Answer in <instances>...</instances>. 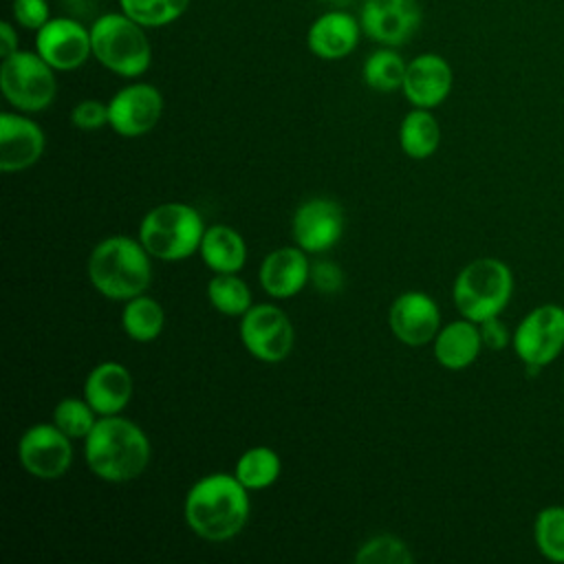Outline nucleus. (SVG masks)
I'll use <instances>...</instances> for the list:
<instances>
[{"label": "nucleus", "mask_w": 564, "mask_h": 564, "mask_svg": "<svg viewBox=\"0 0 564 564\" xmlns=\"http://www.w3.org/2000/svg\"><path fill=\"white\" fill-rule=\"evenodd\" d=\"M308 253L293 247H278L264 256L258 269V282L262 291L275 300L297 295L311 282Z\"/></svg>", "instance_id": "nucleus-18"}, {"label": "nucleus", "mask_w": 564, "mask_h": 564, "mask_svg": "<svg viewBox=\"0 0 564 564\" xmlns=\"http://www.w3.org/2000/svg\"><path fill=\"white\" fill-rule=\"evenodd\" d=\"M282 471V460L275 449L256 445L242 452L236 460L234 476L249 489V491H260L271 487Z\"/></svg>", "instance_id": "nucleus-25"}, {"label": "nucleus", "mask_w": 564, "mask_h": 564, "mask_svg": "<svg viewBox=\"0 0 564 564\" xmlns=\"http://www.w3.org/2000/svg\"><path fill=\"white\" fill-rule=\"evenodd\" d=\"M344 209L333 198H308L291 218L293 242L306 253H324L335 247L344 234Z\"/></svg>", "instance_id": "nucleus-13"}, {"label": "nucleus", "mask_w": 564, "mask_h": 564, "mask_svg": "<svg viewBox=\"0 0 564 564\" xmlns=\"http://www.w3.org/2000/svg\"><path fill=\"white\" fill-rule=\"evenodd\" d=\"M245 350L264 364L286 359L295 344V330L289 315L275 304H253L238 324Z\"/></svg>", "instance_id": "nucleus-9"}, {"label": "nucleus", "mask_w": 564, "mask_h": 564, "mask_svg": "<svg viewBox=\"0 0 564 564\" xmlns=\"http://www.w3.org/2000/svg\"><path fill=\"white\" fill-rule=\"evenodd\" d=\"M423 20L419 0H364L359 24L364 35L381 46H401L412 40Z\"/></svg>", "instance_id": "nucleus-12"}, {"label": "nucleus", "mask_w": 564, "mask_h": 564, "mask_svg": "<svg viewBox=\"0 0 564 564\" xmlns=\"http://www.w3.org/2000/svg\"><path fill=\"white\" fill-rule=\"evenodd\" d=\"M311 284L319 293H337L344 286V271L337 262L330 260H319L311 264Z\"/></svg>", "instance_id": "nucleus-34"}, {"label": "nucleus", "mask_w": 564, "mask_h": 564, "mask_svg": "<svg viewBox=\"0 0 564 564\" xmlns=\"http://www.w3.org/2000/svg\"><path fill=\"white\" fill-rule=\"evenodd\" d=\"M189 2L192 0H119V7L141 26L156 29L178 20L187 11Z\"/></svg>", "instance_id": "nucleus-29"}, {"label": "nucleus", "mask_w": 564, "mask_h": 564, "mask_svg": "<svg viewBox=\"0 0 564 564\" xmlns=\"http://www.w3.org/2000/svg\"><path fill=\"white\" fill-rule=\"evenodd\" d=\"M399 145L410 159H427L441 145L438 119L427 108H412L399 126Z\"/></svg>", "instance_id": "nucleus-23"}, {"label": "nucleus", "mask_w": 564, "mask_h": 564, "mask_svg": "<svg viewBox=\"0 0 564 564\" xmlns=\"http://www.w3.org/2000/svg\"><path fill=\"white\" fill-rule=\"evenodd\" d=\"M405 68V59L392 46H381L364 59L361 77L366 86L377 93H394L403 86Z\"/></svg>", "instance_id": "nucleus-26"}, {"label": "nucleus", "mask_w": 564, "mask_h": 564, "mask_svg": "<svg viewBox=\"0 0 564 564\" xmlns=\"http://www.w3.org/2000/svg\"><path fill=\"white\" fill-rule=\"evenodd\" d=\"M205 229L203 216L192 205L161 203L141 218L139 240L152 258L178 262L200 249Z\"/></svg>", "instance_id": "nucleus-5"}, {"label": "nucleus", "mask_w": 564, "mask_h": 564, "mask_svg": "<svg viewBox=\"0 0 564 564\" xmlns=\"http://www.w3.org/2000/svg\"><path fill=\"white\" fill-rule=\"evenodd\" d=\"M15 51H20L18 48V31L11 22L4 20V22H0V55L4 59L9 55H13Z\"/></svg>", "instance_id": "nucleus-36"}, {"label": "nucleus", "mask_w": 564, "mask_h": 564, "mask_svg": "<svg viewBox=\"0 0 564 564\" xmlns=\"http://www.w3.org/2000/svg\"><path fill=\"white\" fill-rule=\"evenodd\" d=\"M46 137L44 130L29 119L26 115L18 112H2L0 115V170L22 172L35 165L44 154Z\"/></svg>", "instance_id": "nucleus-16"}, {"label": "nucleus", "mask_w": 564, "mask_h": 564, "mask_svg": "<svg viewBox=\"0 0 564 564\" xmlns=\"http://www.w3.org/2000/svg\"><path fill=\"white\" fill-rule=\"evenodd\" d=\"M357 564H412L414 555L410 546L390 533L368 538L355 553Z\"/></svg>", "instance_id": "nucleus-30"}, {"label": "nucleus", "mask_w": 564, "mask_h": 564, "mask_svg": "<svg viewBox=\"0 0 564 564\" xmlns=\"http://www.w3.org/2000/svg\"><path fill=\"white\" fill-rule=\"evenodd\" d=\"M511 346L531 372L555 361L564 350V306L546 302L531 308L516 326Z\"/></svg>", "instance_id": "nucleus-8"}, {"label": "nucleus", "mask_w": 564, "mask_h": 564, "mask_svg": "<svg viewBox=\"0 0 564 564\" xmlns=\"http://www.w3.org/2000/svg\"><path fill=\"white\" fill-rule=\"evenodd\" d=\"M198 253L209 271L238 273L247 262V242L238 229L216 223L205 229Z\"/></svg>", "instance_id": "nucleus-22"}, {"label": "nucleus", "mask_w": 564, "mask_h": 564, "mask_svg": "<svg viewBox=\"0 0 564 564\" xmlns=\"http://www.w3.org/2000/svg\"><path fill=\"white\" fill-rule=\"evenodd\" d=\"M84 399L99 416L121 414L132 399V375L119 361L97 364L84 379Z\"/></svg>", "instance_id": "nucleus-20"}, {"label": "nucleus", "mask_w": 564, "mask_h": 564, "mask_svg": "<svg viewBox=\"0 0 564 564\" xmlns=\"http://www.w3.org/2000/svg\"><path fill=\"white\" fill-rule=\"evenodd\" d=\"M207 300L209 304L227 315V317H242L251 304V291L238 273H216L207 282Z\"/></svg>", "instance_id": "nucleus-27"}, {"label": "nucleus", "mask_w": 564, "mask_h": 564, "mask_svg": "<svg viewBox=\"0 0 564 564\" xmlns=\"http://www.w3.org/2000/svg\"><path fill=\"white\" fill-rule=\"evenodd\" d=\"M35 51L55 70H75L93 55L90 29L73 18H51L35 31Z\"/></svg>", "instance_id": "nucleus-14"}, {"label": "nucleus", "mask_w": 564, "mask_h": 564, "mask_svg": "<svg viewBox=\"0 0 564 564\" xmlns=\"http://www.w3.org/2000/svg\"><path fill=\"white\" fill-rule=\"evenodd\" d=\"M388 324L401 344L423 346L434 341L441 330V311L432 295L423 291H405L390 304Z\"/></svg>", "instance_id": "nucleus-15"}, {"label": "nucleus", "mask_w": 564, "mask_h": 564, "mask_svg": "<svg viewBox=\"0 0 564 564\" xmlns=\"http://www.w3.org/2000/svg\"><path fill=\"white\" fill-rule=\"evenodd\" d=\"M163 115V95L156 86L134 82L119 88L108 101V126L121 137H141L156 128Z\"/></svg>", "instance_id": "nucleus-11"}, {"label": "nucleus", "mask_w": 564, "mask_h": 564, "mask_svg": "<svg viewBox=\"0 0 564 564\" xmlns=\"http://www.w3.org/2000/svg\"><path fill=\"white\" fill-rule=\"evenodd\" d=\"M163 324H165V313L154 297L141 293L137 297L126 300L121 311V328L132 341H139V344L154 341L161 335Z\"/></svg>", "instance_id": "nucleus-24"}, {"label": "nucleus", "mask_w": 564, "mask_h": 564, "mask_svg": "<svg viewBox=\"0 0 564 564\" xmlns=\"http://www.w3.org/2000/svg\"><path fill=\"white\" fill-rule=\"evenodd\" d=\"M434 359L447 370H463L471 366L482 346L480 328L476 322L460 317L445 324L434 337Z\"/></svg>", "instance_id": "nucleus-21"}, {"label": "nucleus", "mask_w": 564, "mask_h": 564, "mask_svg": "<svg viewBox=\"0 0 564 564\" xmlns=\"http://www.w3.org/2000/svg\"><path fill=\"white\" fill-rule=\"evenodd\" d=\"M150 253L139 238L108 236L99 240L86 264L93 289L106 300L123 302L145 293L152 280Z\"/></svg>", "instance_id": "nucleus-3"}, {"label": "nucleus", "mask_w": 564, "mask_h": 564, "mask_svg": "<svg viewBox=\"0 0 564 564\" xmlns=\"http://www.w3.org/2000/svg\"><path fill=\"white\" fill-rule=\"evenodd\" d=\"M533 540L546 560L564 564V505H549L538 511Z\"/></svg>", "instance_id": "nucleus-28"}, {"label": "nucleus", "mask_w": 564, "mask_h": 564, "mask_svg": "<svg viewBox=\"0 0 564 564\" xmlns=\"http://www.w3.org/2000/svg\"><path fill=\"white\" fill-rule=\"evenodd\" d=\"M97 412L90 403L82 397H66L53 410V423L68 436V438H86L88 432L97 423Z\"/></svg>", "instance_id": "nucleus-31"}, {"label": "nucleus", "mask_w": 564, "mask_h": 564, "mask_svg": "<svg viewBox=\"0 0 564 564\" xmlns=\"http://www.w3.org/2000/svg\"><path fill=\"white\" fill-rule=\"evenodd\" d=\"M18 458L31 476L57 480L73 465V445L55 423H35L20 436Z\"/></svg>", "instance_id": "nucleus-10"}, {"label": "nucleus", "mask_w": 564, "mask_h": 564, "mask_svg": "<svg viewBox=\"0 0 564 564\" xmlns=\"http://www.w3.org/2000/svg\"><path fill=\"white\" fill-rule=\"evenodd\" d=\"M11 18L22 29L40 31L51 20V9L46 0H13Z\"/></svg>", "instance_id": "nucleus-32"}, {"label": "nucleus", "mask_w": 564, "mask_h": 564, "mask_svg": "<svg viewBox=\"0 0 564 564\" xmlns=\"http://www.w3.org/2000/svg\"><path fill=\"white\" fill-rule=\"evenodd\" d=\"M513 293V273L498 258H476L467 262L452 286V300L460 317L476 324L498 317Z\"/></svg>", "instance_id": "nucleus-6"}, {"label": "nucleus", "mask_w": 564, "mask_h": 564, "mask_svg": "<svg viewBox=\"0 0 564 564\" xmlns=\"http://www.w3.org/2000/svg\"><path fill=\"white\" fill-rule=\"evenodd\" d=\"M249 489L227 471H214L198 478L185 494L183 518L189 531L207 542L236 538L251 511Z\"/></svg>", "instance_id": "nucleus-1"}, {"label": "nucleus", "mask_w": 564, "mask_h": 564, "mask_svg": "<svg viewBox=\"0 0 564 564\" xmlns=\"http://www.w3.org/2000/svg\"><path fill=\"white\" fill-rule=\"evenodd\" d=\"M152 456L145 432L119 414L99 416L84 438L88 469L106 482H130L139 478Z\"/></svg>", "instance_id": "nucleus-2"}, {"label": "nucleus", "mask_w": 564, "mask_h": 564, "mask_svg": "<svg viewBox=\"0 0 564 564\" xmlns=\"http://www.w3.org/2000/svg\"><path fill=\"white\" fill-rule=\"evenodd\" d=\"M70 123L79 130L93 132L108 126V104L101 99H82L70 110Z\"/></svg>", "instance_id": "nucleus-33"}, {"label": "nucleus", "mask_w": 564, "mask_h": 564, "mask_svg": "<svg viewBox=\"0 0 564 564\" xmlns=\"http://www.w3.org/2000/svg\"><path fill=\"white\" fill-rule=\"evenodd\" d=\"M361 24L346 11H326L317 15L306 31V46L319 59H341L357 48Z\"/></svg>", "instance_id": "nucleus-19"}, {"label": "nucleus", "mask_w": 564, "mask_h": 564, "mask_svg": "<svg viewBox=\"0 0 564 564\" xmlns=\"http://www.w3.org/2000/svg\"><path fill=\"white\" fill-rule=\"evenodd\" d=\"M0 90L20 112H42L57 95L55 68L37 51H15L0 64Z\"/></svg>", "instance_id": "nucleus-7"}, {"label": "nucleus", "mask_w": 564, "mask_h": 564, "mask_svg": "<svg viewBox=\"0 0 564 564\" xmlns=\"http://www.w3.org/2000/svg\"><path fill=\"white\" fill-rule=\"evenodd\" d=\"M93 57L119 77H141L152 64V46L145 26L123 11L104 13L90 24Z\"/></svg>", "instance_id": "nucleus-4"}, {"label": "nucleus", "mask_w": 564, "mask_h": 564, "mask_svg": "<svg viewBox=\"0 0 564 564\" xmlns=\"http://www.w3.org/2000/svg\"><path fill=\"white\" fill-rule=\"evenodd\" d=\"M454 73L445 57L436 53H421L408 62L403 77V95L414 108H436L452 93Z\"/></svg>", "instance_id": "nucleus-17"}, {"label": "nucleus", "mask_w": 564, "mask_h": 564, "mask_svg": "<svg viewBox=\"0 0 564 564\" xmlns=\"http://www.w3.org/2000/svg\"><path fill=\"white\" fill-rule=\"evenodd\" d=\"M480 328V337H482V346L489 350H502L511 344L513 333H509V328L505 326V322H500V317H489L485 322L478 324Z\"/></svg>", "instance_id": "nucleus-35"}]
</instances>
